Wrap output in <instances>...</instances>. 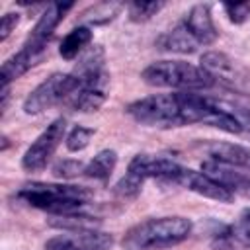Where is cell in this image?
Instances as JSON below:
<instances>
[{"instance_id": "4316f807", "label": "cell", "mask_w": 250, "mask_h": 250, "mask_svg": "<svg viewBox=\"0 0 250 250\" xmlns=\"http://www.w3.org/2000/svg\"><path fill=\"white\" fill-rule=\"evenodd\" d=\"M18 21H20V14L18 12H8V14L2 16V21H0V41H4L12 33V29L18 25Z\"/></svg>"}, {"instance_id": "8992f818", "label": "cell", "mask_w": 250, "mask_h": 250, "mask_svg": "<svg viewBox=\"0 0 250 250\" xmlns=\"http://www.w3.org/2000/svg\"><path fill=\"white\" fill-rule=\"evenodd\" d=\"M64 131H66V121L62 117H59L51 125H47V129L25 150V154L21 158V166L27 172H39V170H43L47 166V162L51 160V156L55 154L57 146L61 145V141L64 137Z\"/></svg>"}, {"instance_id": "6da1fadb", "label": "cell", "mask_w": 250, "mask_h": 250, "mask_svg": "<svg viewBox=\"0 0 250 250\" xmlns=\"http://www.w3.org/2000/svg\"><path fill=\"white\" fill-rule=\"evenodd\" d=\"M127 113L135 121L150 127L168 129L189 123H203L232 135H240V125L230 113L229 104L188 92L154 94L148 98H141L127 105Z\"/></svg>"}, {"instance_id": "ffe728a7", "label": "cell", "mask_w": 250, "mask_h": 250, "mask_svg": "<svg viewBox=\"0 0 250 250\" xmlns=\"http://www.w3.org/2000/svg\"><path fill=\"white\" fill-rule=\"evenodd\" d=\"M164 2H131L127 6L131 21H146L162 10Z\"/></svg>"}, {"instance_id": "277c9868", "label": "cell", "mask_w": 250, "mask_h": 250, "mask_svg": "<svg viewBox=\"0 0 250 250\" xmlns=\"http://www.w3.org/2000/svg\"><path fill=\"white\" fill-rule=\"evenodd\" d=\"M18 197L27 205L47 211L57 217L82 213L90 191L80 186H64V184H27L18 191Z\"/></svg>"}, {"instance_id": "5bb4252c", "label": "cell", "mask_w": 250, "mask_h": 250, "mask_svg": "<svg viewBox=\"0 0 250 250\" xmlns=\"http://www.w3.org/2000/svg\"><path fill=\"white\" fill-rule=\"evenodd\" d=\"M184 25L188 27V31L193 35V39L199 45H211L217 39V29H215V23H213L207 4L193 6L186 16Z\"/></svg>"}, {"instance_id": "e0dca14e", "label": "cell", "mask_w": 250, "mask_h": 250, "mask_svg": "<svg viewBox=\"0 0 250 250\" xmlns=\"http://www.w3.org/2000/svg\"><path fill=\"white\" fill-rule=\"evenodd\" d=\"M90 41H92V31H90V27L78 25V27H74L72 31H68V33L64 35V39L61 41V47H59V55H61L64 61H72V59H76V57L82 53V49H84Z\"/></svg>"}, {"instance_id": "52a82bcc", "label": "cell", "mask_w": 250, "mask_h": 250, "mask_svg": "<svg viewBox=\"0 0 250 250\" xmlns=\"http://www.w3.org/2000/svg\"><path fill=\"white\" fill-rule=\"evenodd\" d=\"M68 88H70L68 74H62V72L51 74L35 90L29 92V96L23 102V111L29 115H35V113L49 109L51 105H55L59 102H64L68 96Z\"/></svg>"}, {"instance_id": "7a4b0ae2", "label": "cell", "mask_w": 250, "mask_h": 250, "mask_svg": "<svg viewBox=\"0 0 250 250\" xmlns=\"http://www.w3.org/2000/svg\"><path fill=\"white\" fill-rule=\"evenodd\" d=\"M70 88L64 104L76 111H96L107 98L109 74L104 68V53L100 47L90 49L80 62L68 72Z\"/></svg>"}, {"instance_id": "7402d4cb", "label": "cell", "mask_w": 250, "mask_h": 250, "mask_svg": "<svg viewBox=\"0 0 250 250\" xmlns=\"http://www.w3.org/2000/svg\"><path fill=\"white\" fill-rule=\"evenodd\" d=\"M143 182H145V180H141L139 176L127 172V174L117 182V186H115V195H119L121 199H133V197H137V195L141 193Z\"/></svg>"}, {"instance_id": "2e32d148", "label": "cell", "mask_w": 250, "mask_h": 250, "mask_svg": "<svg viewBox=\"0 0 250 250\" xmlns=\"http://www.w3.org/2000/svg\"><path fill=\"white\" fill-rule=\"evenodd\" d=\"M41 55L33 53L31 49L27 47H21L16 55H12L0 68V86H8L12 80L20 78L23 72H27L37 61H39Z\"/></svg>"}, {"instance_id": "9a60e30c", "label": "cell", "mask_w": 250, "mask_h": 250, "mask_svg": "<svg viewBox=\"0 0 250 250\" xmlns=\"http://www.w3.org/2000/svg\"><path fill=\"white\" fill-rule=\"evenodd\" d=\"M207 152L211 156V160L223 162L227 166L232 168H242V170H250V148L242 146V145H234V143H221L215 141L207 146Z\"/></svg>"}, {"instance_id": "30bf717a", "label": "cell", "mask_w": 250, "mask_h": 250, "mask_svg": "<svg viewBox=\"0 0 250 250\" xmlns=\"http://www.w3.org/2000/svg\"><path fill=\"white\" fill-rule=\"evenodd\" d=\"M201 68L213 78L219 80L221 84L232 88V90H244L246 74L242 68L225 53L219 51H209L201 57Z\"/></svg>"}, {"instance_id": "d4e9b609", "label": "cell", "mask_w": 250, "mask_h": 250, "mask_svg": "<svg viewBox=\"0 0 250 250\" xmlns=\"http://www.w3.org/2000/svg\"><path fill=\"white\" fill-rule=\"evenodd\" d=\"M223 8L232 23H244L250 16V2H229Z\"/></svg>"}, {"instance_id": "ac0fdd59", "label": "cell", "mask_w": 250, "mask_h": 250, "mask_svg": "<svg viewBox=\"0 0 250 250\" xmlns=\"http://www.w3.org/2000/svg\"><path fill=\"white\" fill-rule=\"evenodd\" d=\"M160 45H162V49L174 51V53H193L199 43L193 39V35L188 31V27L184 23H180L160 39Z\"/></svg>"}, {"instance_id": "5b68a950", "label": "cell", "mask_w": 250, "mask_h": 250, "mask_svg": "<svg viewBox=\"0 0 250 250\" xmlns=\"http://www.w3.org/2000/svg\"><path fill=\"white\" fill-rule=\"evenodd\" d=\"M141 78L148 86L176 90H205L215 84L201 66L184 61H156L141 72Z\"/></svg>"}, {"instance_id": "ba28073f", "label": "cell", "mask_w": 250, "mask_h": 250, "mask_svg": "<svg viewBox=\"0 0 250 250\" xmlns=\"http://www.w3.org/2000/svg\"><path fill=\"white\" fill-rule=\"evenodd\" d=\"M111 246V234L96 229L64 230L45 242V250H109Z\"/></svg>"}, {"instance_id": "8fae6325", "label": "cell", "mask_w": 250, "mask_h": 250, "mask_svg": "<svg viewBox=\"0 0 250 250\" xmlns=\"http://www.w3.org/2000/svg\"><path fill=\"white\" fill-rule=\"evenodd\" d=\"M184 166H180L176 160L172 158H164V156H154V154H137L131 162L127 172L139 176L141 180H148V178H156V180H164V182H176V178L180 176Z\"/></svg>"}, {"instance_id": "603a6c76", "label": "cell", "mask_w": 250, "mask_h": 250, "mask_svg": "<svg viewBox=\"0 0 250 250\" xmlns=\"http://www.w3.org/2000/svg\"><path fill=\"white\" fill-rule=\"evenodd\" d=\"M229 232H230V238H232L234 242H238L240 246L250 248V207L240 215L238 223H236Z\"/></svg>"}, {"instance_id": "d6986e66", "label": "cell", "mask_w": 250, "mask_h": 250, "mask_svg": "<svg viewBox=\"0 0 250 250\" xmlns=\"http://www.w3.org/2000/svg\"><path fill=\"white\" fill-rule=\"evenodd\" d=\"M117 164L115 150H100L84 168V176L94 180H107Z\"/></svg>"}, {"instance_id": "44dd1931", "label": "cell", "mask_w": 250, "mask_h": 250, "mask_svg": "<svg viewBox=\"0 0 250 250\" xmlns=\"http://www.w3.org/2000/svg\"><path fill=\"white\" fill-rule=\"evenodd\" d=\"M94 137V129L90 127H82V125H76L64 139V145L70 152H78V150H84L88 145H90V139Z\"/></svg>"}, {"instance_id": "cb8c5ba5", "label": "cell", "mask_w": 250, "mask_h": 250, "mask_svg": "<svg viewBox=\"0 0 250 250\" xmlns=\"http://www.w3.org/2000/svg\"><path fill=\"white\" fill-rule=\"evenodd\" d=\"M84 164L78 162V160H61L55 164L53 168V174L57 178H74L78 174H84Z\"/></svg>"}, {"instance_id": "9c48e42d", "label": "cell", "mask_w": 250, "mask_h": 250, "mask_svg": "<svg viewBox=\"0 0 250 250\" xmlns=\"http://www.w3.org/2000/svg\"><path fill=\"white\" fill-rule=\"evenodd\" d=\"M72 6H74L72 2H53V4H49V6L45 8V12L41 14V18L37 20L35 27L31 29L29 37L25 39L23 47L31 49V51L37 53V55H43V51H45V47H47V43H49L53 31L57 29V25L61 23V20L64 18V14H66Z\"/></svg>"}, {"instance_id": "7c38bea8", "label": "cell", "mask_w": 250, "mask_h": 250, "mask_svg": "<svg viewBox=\"0 0 250 250\" xmlns=\"http://www.w3.org/2000/svg\"><path fill=\"white\" fill-rule=\"evenodd\" d=\"M174 184H178V186H182V188H186L197 195H203L207 199H215L219 203H229L234 197L229 189H225L221 184H217L215 180H211L203 172H195L189 168H182V172Z\"/></svg>"}, {"instance_id": "484cf974", "label": "cell", "mask_w": 250, "mask_h": 250, "mask_svg": "<svg viewBox=\"0 0 250 250\" xmlns=\"http://www.w3.org/2000/svg\"><path fill=\"white\" fill-rule=\"evenodd\" d=\"M229 107H230V113L236 117V121L240 125V135L250 139V109L240 107V105H232V104H229Z\"/></svg>"}, {"instance_id": "3957f363", "label": "cell", "mask_w": 250, "mask_h": 250, "mask_svg": "<svg viewBox=\"0 0 250 250\" xmlns=\"http://www.w3.org/2000/svg\"><path fill=\"white\" fill-rule=\"evenodd\" d=\"M191 234V221L186 217L146 219L131 227L123 240V250H166L184 242Z\"/></svg>"}, {"instance_id": "4fadbf2b", "label": "cell", "mask_w": 250, "mask_h": 250, "mask_svg": "<svg viewBox=\"0 0 250 250\" xmlns=\"http://www.w3.org/2000/svg\"><path fill=\"white\" fill-rule=\"evenodd\" d=\"M201 172L205 176H209L211 180H215L217 184H221L232 195L250 191V178L244 172H238V168H232V166H227L223 162H217V160L209 158L201 164Z\"/></svg>"}]
</instances>
